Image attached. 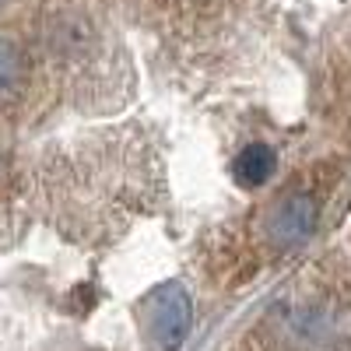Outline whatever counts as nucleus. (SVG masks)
Here are the masks:
<instances>
[{"label":"nucleus","instance_id":"1","mask_svg":"<svg viewBox=\"0 0 351 351\" xmlns=\"http://www.w3.org/2000/svg\"><path fill=\"white\" fill-rule=\"evenodd\" d=\"M144 327L158 351H180L193 330V302L180 281H165L144 299Z\"/></svg>","mask_w":351,"mask_h":351},{"label":"nucleus","instance_id":"2","mask_svg":"<svg viewBox=\"0 0 351 351\" xmlns=\"http://www.w3.org/2000/svg\"><path fill=\"white\" fill-rule=\"evenodd\" d=\"M316 221H319V208L309 193L285 197L274 204L267 218V239L274 246H299L316 232Z\"/></svg>","mask_w":351,"mask_h":351},{"label":"nucleus","instance_id":"3","mask_svg":"<svg viewBox=\"0 0 351 351\" xmlns=\"http://www.w3.org/2000/svg\"><path fill=\"white\" fill-rule=\"evenodd\" d=\"M95 43V25L84 11H60L53 21H49V46L64 56H81L88 46Z\"/></svg>","mask_w":351,"mask_h":351},{"label":"nucleus","instance_id":"4","mask_svg":"<svg viewBox=\"0 0 351 351\" xmlns=\"http://www.w3.org/2000/svg\"><path fill=\"white\" fill-rule=\"evenodd\" d=\"M274 172H278V155H274L271 144H246L236 155V162H232V176H236V183L246 186V190L263 186Z\"/></svg>","mask_w":351,"mask_h":351},{"label":"nucleus","instance_id":"5","mask_svg":"<svg viewBox=\"0 0 351 351\" xmlns=\"http://www.w3.org/2000/svg\"><path fill=\"white\" fill-rule=\"evenodd\" d=\"M21 77H25V64H21V53L14 43L0 39V99L14 95L21 88Z\"/></svg>","mask_w":351,"mask_h":351}]
</instances>
